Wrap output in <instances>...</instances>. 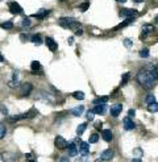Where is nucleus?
<instances>
[{
  "instance_id": "obj_1",
  "label": "nucleus",
  "mask_w": 158,
  "mask_h": 162,
  "mask_svg": "<svg viewBox=\"0 0 158 162\" xmlns=\"http://www.w3.org/2000/svg\"><path fill=\"white\" fill-rule=\"evenodd\" d=\"M137 82L144 88H146V90H152L155 85V79L152 77L149 70H146V69H141L138 71V74H137Z\"/></svg>"
},
{
  "instance_id": "obj_2",
  "label": "nucleus",
  "mask_w": 158,
  "mask_h": 162,
  "mask_svg": "<svg viewBox=\"0 0 158 162\" xmlns=\"http://www.w3.org/2000/svg\"><path fill=\"white\" fill-rule=\"evenodd\" d=\"M58 24L61 25V27L66 28V29H71L75 32L76 29H79V28H82V25L79 24L78 21H75L74 19H71V17H62V19H59V21H58Z\"/></svg>"
},
{
  "instance_id": "obj_3",
  "label": "nucleus",
  "mask_w": 158,
  "mask_h": 162,
  "mask_svg": "<svg viewBox=\"0 0 158 162\" xmlns=\"http://www.w3.org/2000/svg\"><path fill=\"white\" fill-rule=\"evenodd\" d=\"M32 90H33V86L30 85V83H23V85L20 86V90H18V95L20 96H28L30 95Z\"/></svg>"
},
{
  "instance_id": "obj_4",
  "label": "nucleus",
  "mask_w": 158,
  "mask_h": 162,
  "mask_svg": "<svg viewBox=\"0 0 158 162\" xmlns=\"http://www.w3.org/2000/svg\"><path fill=\"white\" fill-rule=\"evenodd\" d=\"M54 145H55V148L63 150V149H67L68 142L62 137V136H57V137H55V140H54Z\"/></svg>"
},
{
  "instance_id": "obj_5",
  "label": "nucleus",
  "mask_w": 158,
  "mask_h": 162,
  "mask_svg": "<svg viewBox=\"0 0 158 162\" xmlns=\"http://www.w3.org/2000/svg\"><path fill=\"white\" fill-rule=\"evenodd\" d=\"M8 7H9L11 13H13V15H20V13H23V8H21L20 4L16 3V1H11V3H8Z\"/></svg>"
},
{
  "instance_id": "obj_6",
  "label": "nucleus",
  "mask_w": 158,
  "mask_h": 162,
  "mask_svg": "<svg viewBox=\"0 0 158 162\" xmlns=\"http://www.w3.org/2000/svg\"><path fill=\"white\" fill-rule=\"evenodd\" d=\"M78 151H80L83 156H87V154L90 153V145H88V142H84V141H79Z\"/></svg>"
},
{
  "instance_id": "obj_7",
  "label": "nucleus",
  "mask_w": 158,
  "mask_h": 162,
  "mask_svg": "<svg viewBox=\"0 0 158 162\" xmlns=\"http://www.w3.org/2000/svg\"><path fill=\"white\" fill-rule=\"evenodd\" d=\"M121 109H123V106H121L120 103H116L113 104V106H111V115H112L113 117H117L118 115L121 113Z\"/></svg>"
},
{
  "instance_id": "obj_8",
  "label": "nucleus",
  "mask_w": 158,
  "mask_h": 162,
  "mask_svg": "<svg viewBox=\"0 0 158 162\" xmlns=\"http://www.w3.org/2000/svg\"><path fill=\"white\" fill-rule=\"evenodd\" d=\"M154 29L155 28L153 27V25H144V27H142V33H141V36H140V38H141V40L146 38V36L150 35V33H153Z\"/></svg>"
},
{
  "instance_id": "obj_9",
  "label": "nucleus",
  "mask_w": 158,
  "mask_h": 162,
  "mask_svg": "<svg viewBox=\"0 0 158 162\" xmlns=\"http://www.w3.org/2000/svg\"><path fill=\"white\" fill-rule=\"evenodd\" d=\"M45 44H46V46L49 48L50 51H55V50H57V48H58L57 42H55L51 37H46V38H45Z\"/></svg>"
},
{
  "instance_id": "obj_10",
  "label": "nucleus",
  "mask_w": 158,
  "mask_h": 162,
  "mask_svg": "<svg viewBox=\"0 0 158 162\" xmlns=\"http://www.w3.org/2000/svg\"><path fill=\"white\" fill-rule=\"evenodd\" d=\"M92 112L96 115H104L105 112H107V106H105V104H95Z\"/></svg>"
},
{
  "instance_id": "obj_11",
  "label": "nucleus",
  "mask_w": 158,
  "mask_h": 162,
  "mask_svg": "<svg viewBox=\"0 0 158 162\" xmlns=\"http://www.w3.org/2000/svg\"><path fill=\"white\" fill-rule=\"evenodd\" d=\"M123 123H124V129L125 130H132L136 128V124H134V121L130 119V117H125Z\"/></svg>"
},
{
  "instance_id": "obj_12",
  "label": "nucleus",
  "mask_w": 158,
  "mask_h": 162,
  "mask_svg": "<svg viewBox=\"0 0 158 162\" xmlns=\"http://www.w3.org/2000/svg\"><path fill=\"white\" fill-rule=\"evenodd\" d=\"M67 150H68V157L78 156V146H76L74 142L68 144V145H67Z\"/></svg>"
},
{
  "instance_id": "obj_13",
  "label": "nucleus",
  "mask_w": 158,
  "mask_h": 162,
  "mask_svg": "<svg viewBox=\"0 0 158 162\" xmlns=\"http://www.w3.org/2000/svg\"><path fill=\"white\" fill-rule=\"evenodd\" d=\"M112 157H113V151L111 149H107V150H104L100 154V159H103V161H111Z\"/></svg>"
},
{
  "instance_id": "obj_14",
  "label": "nucleus",
  "mask_w": 158,
  "mask_h": 162,
  "mask_svg": "<svg viewBox=\"0 0 158 162\" xmlns=\"http://www.w3.org/2000/svg\"><path fill=\"white\" fill-rule=\"evenodd\" d=\"M134 21V17L133 16H130V17H126L125 19V21H123L120 25H117V27L115 28V30H117V29H121V28H124V27H126V25H129L130 23H133Z\"/></svg>"
},
{
  "instance_id": "obj_15",
  "label": "nucleus",
  "mask_w": 158,
  "mask_h": 162,
  "mask_svg": "<svg viewBox=\"0 0 158 162\" xmlns=\"http://www.w3.org/2000/svg\"><path fill=\"white\" fill-rule=\"evenodd\" d=\"M137 12L134 11V9H130V8H125V9H121L120 11V16H128V17H130V16H133V15H136Z\"/></svg>"
},
{
  "instance_id": "obj_16",
  "label": "nucleus",
  "mask_w": 158,
  "mask_h": 162,
  "mask_svg": "<svg viewBox=\"0 0 158 162\" xmlns=\"http://www.w3.org/2000/svg\"><path fill=\"white\" fill-rule=\"evenodd\" d=\"M18 85H20V83H18V80H17V73L15 71L13 73V79L8 82V86H9L11 88H15V87H17Z\"/></svg>"
},
{
  "instance_id": "obj_17",
  "label": "nucleus",
  "mask_w": 158,
  "mask_h": 162,
  "mask_svg": "<svg viewBox=\"0 0 158 162\" xmlns=\"http://www.w3.org/2000/svg\"><path fill=\"white\" fill-rule=\"evenodd\" d=\"M102 136L104 138V141H107V142H109L112 140V132H111V129H104L102 132Z\"/></svg>"
},
{
  "instance_id": "obj_18",
  "label": "nucleus",
  "mask_w": 158,
  "mask_h": 162,
  "mask_svg": "<svg viewBox=\"0 0 158 162\" xmlns=\"http://www.w3.org/2000/svg\"><path fill=\"white\" fill-rule=\"evenodd\" d=\"M83 111H84V107L83 106H78V107H75V108L71 109L70 112L74 115V116H80V115L83 113Z\"/></svg>"
},
{
  "instance_id": "obj_19",
  "label": "nucleus",
  "mask_w": 158,
  "mask_h": 162,
  "mask_svg": "<svg viewBox=\"0 0 158 162\" xmlns=\"http://www.w3.org/2000/svg\"><path fill=\"white\" fill-rule=\"evenodd\" d=\"M30 69H32V73H33V74H37V73L40 71V69H41V65H40L38 61H33L30 65Z\"/></svg>"
},
{
  "instance_id": "obj_20",
  "label": "nucleus",
  "mask_w": 158,
  "mask_h": 162,
  "mask_svg": "<svg viewBox=\"0 0 158 162\" xmlns=\"http://www.w3.org/2000/svg\"><path fill=\"white\" fill-rule=\"evenodd\" d=\"M30 41L34 44V45H41V44H42V37L40 35H33L30 37Z\"/></svg>"
},
{
  "instance_id": "obj_21",
  "label": "nucleus",
  "mask_w": 158,
  "mask_h": 162,
  "mask_svg": "<svg viewBox=\"0 0 158 162\" xmlns=\"http://www.w3.org/2000/svg\"><path fill=\"white\" fill-rule=\"evenodd\" d=\"M49 15V11H41L40 13H36V15H32V17H36V19H38V20H42V19H45V17Z\"/></svg>"
},
{
  "instance_id": "obj_22",
  "label": "nucleus",
  "mask_w": 158,
  "mask_h": 162,
  "mask_svg": "<svg viewBox=\"0 0 158 162\" xmlns=\"http://www.w3.org/2000/svg\"><path fill=\"white\" fill-rule=\"evenodd\" d=\"M0 28H1V29H5V30H9L13 28V23L12 21H4L0 24Z\"/></svg>"
},
{
  "instance_id": "obj_23",
  "label": "nucleus",
  "mask_w": 158,
  "mask_h": 162,
  "mask_svg": "<svg viewBox=\"0 0 158 162\" xmlns=\"http://www.w3.org/2000/svg\"><path fill=\"white\" fill-rule=\"evenodd\" d=\"M24 119H28V115L24 113V115H16V116H12L9 119V121H18V120H24Z\"/></svg>"
},
{
  "instance_id": "obj_24",
  "label": "nucleus",
  "mask_w": 158,
  "mask_h": 162,
  "mask_svg": "<svg viewBox=\"0 0 158 162\" xmlns=\"http://www.w3.org/2000/svg\"><path fill=\"white\" fill-rule=\"evenodd\" d=\"M108 96H100V98H97V99H95L92 103H95V104H105L108 101Z\"/></svg>"
},
{
  "instance_id": "obj_25",
  "label": "nucleus",
  "mask_w": 158,
  "mask_h": 162,
  "mask_svg": "<svg viewBox=\"0 0 158 162\" xmlns=\"http://www.w3.org/2000/svg\"><path fill=\"white\" fill-rule=\"evenodd\" d=\"M86 129H87V124H86V123H82V124H79L78 128H76V133L80 136V135H83V132Z\"/></svg>"
},
{
  "instance_id": "obj_26",
  "label": "nucleus",
  "mask_w": 158,
  "mask_h": 162,
  "mask_svg": "<svg viewBox=\"0 0 158 162\" xmlns=\"http://www.w3.org/2000/svg\"><path fill=\"white\" fill-rule=\"evenodd\" d=\"M88 8H90V0H86V1H83V3L79 6V11L80 12H86Z\"/></svg>"
},
{
  "instance_id": "obj_27",
  "label": "nucleus",
  "mask_w": 158,
  "mask_h": 162,
  "mask_svg": "<svg viewBox=\"0 0 158 162\" xmlns=\"http://www.w3.org/2000/svg\"><path fill=\"white\" fill-rule=\"evenodd\" d=\"M147 111L149 112H157L158 111V103L155 101V103H152V104H147Z\"/></svg>"
},
{
  "instance_id": "obj_28",
  "label": "nucleus",
  "mask_w": 158,
  "mask_h": 162,
  "mask_svg": "<svg viewBox=\"0 0 158 162\" xmlns=\"http://www.w3.org/2000/svg\"><path fill=\"white\" fill-rule=\"evenodd\" d=\"M138 54H140V57H141V58H147V57H149V49L147 48H144V49H141V50L138 51Z\"/></svg>"
},
{
  "instance_id": "obj_29",
  "label": "nucleus",
  "mask_w": 158,
  "mask_h": 162,
  "mask_svg": "<svg viewBox=\"0 0 158 162\" xmlns=\"http://www.w3.org/2000/svg\"><path fill=\"white\" fill-rule=\"evenodd\" d=\"M73 96L75 99H78V100H83L84 99V94L82 92V91H75V92L73 94Z\"/></svg>"
},
{
  "instance_id": "obj_30",
  "label": "nucleus",
  "mask_w": 158,
  "mask_h": 162,
  "mask_svg": "<svg viewBox=\"0 0 158 162\" xmlns=\"http://www.w3.org/2000/svg\"><path fill=\"white\" fill-rule=\"evenodd\" d=\"M5 135H7V128H5L4 125L0 123V140H1V138H4Z\"/></svg>"
},
{
  "instance_id": "obj_31",
  "label": "nucleus",
  "mask_w": 158,
  "mask_h": 162,
  "mask_svg": "<svg viewBox=\"0 0 158 162\" xmlns=\"http://www.w3.org/2000/svg\"><path fill=\"white\" fill-rule=\"evenodd\" d=\"M97 140H99V135H96V133H94V135H91V136H90L88 144H95V142H97Z\"/></svg>"
},
{
  "instance_id": "obj_32",
  "label": "nucleus",
  "mask_w": 158,
  "mask_h": 162,
  "mask_svg": "<svg viewBox=\"0 0 158 162\" xmlns=\"http://www.w3.org/2000/svg\"><path fill=\"white\" fill-rule=\"evenodd\" d=\"M129 73H125V74L123 75V78H121V86H125L126 83H128V80H129Z\"/></svg>"
},
{
  "instance_id": "obj_33",
  "label": "nucleus",
  "mask_w": 158,
  "mask_h": 162,
  "mask_svg": "<svg viewBox=\"0 0 158 162\" xmlns=\"http://www.w3.org/2000/svg\"><path fill=\"white\" fill-rule=\"evenodd\" d=\"M146 103L147 104H152V103H155V96L153 95V94H149V95L146 96Z\"/></svg>"
},
{
  "instance_id": "obj_34",
  "label": "nucleus",
  "mask_w": 158,
  "mask_h": 162,
  "mask_svg": "<svg viewBox=\"0 0 158 162\" xmlns=\"http://www.w3.org/2000/svg\"><path fill=\"white\" fill-rule=\"evenodd\" d=\"M150 74H152V77L154 78L155 80H158V66H155L154 69H153L152 71H150Z\"/></svg>"
},
{
  "instance_id": "obj_35",
  "label": "nucleus",
  "mask_w": 158,
  "mask_h": 162,
  "mask_svg": "<svg viewBox=\"0 0 158 162\" xmlns=\"http://www.w3.org/2000/svg\"><path fill=\"white\" fill-rule=\"evenodd\" d=\"M0 111H1V113L4 115V116H7V115H8V108L4 106V104H0Z\"/></svg>"
},
{
  "instance_id": "obj_36",
  "label": "nucleus",
  "mask_w": 158,
  "mask_h": 162,
  "mask_svg": "<svg viewBox=\"0 0 158 162\" xmlns=\"http://www.w3.org/2000/svg\"><path fill=\"white\" fill-rule=\"evenodd\" d=\"M124 45H125L126 48H132L133 42H132V40H129V38H125V40H124Z\"/></svg>"
},
{
  "instance_id": "obj_37",
  "label": "nucleus",
  "mask_w": 158,
  "mask_h": 162,
  "mask_svg": "<svg viewBox=\"0 0 158 162\" xmlns=\"http://www.w3.org/2000/svg\"><path fill=\"white\" fill-rule=\"evenodd\" d=\"M94 112L92 111H88L87 112V115H86V117H87V120H90V121H92V120H94Z\"/></svg>"
},
{
  "instance_id": "obj_38",
  "label": "nucleus",
  "mask_w": 158,
  "mask_h": 162,
  "mask_svg": "<svg viewBox=\"0 0 158 162\" xmlns=\"http://www.w3.org/2000/svg\"><path fill=\"white\" fill-rule=\"evenodd\" d=\"M21 25H23L24 28H28L29 25H30V20H29V19H24L23 23H21Z\"/></svg>"
},
{
  "instance_id": "obj_39",
  "label": "nucleus",
  "mask_w": 158,
  "mask_h": 162,
  "mask_svg": "<svg viewBox=\"0 0 158 162\" xmlns=\"http://www.w3.org/2000/svg\"><path fill=\"white\" fill-rule=\"evenodd\" d=\"M133 153L136 154L137 157H141V156H142V150H141V149H134V151H133Z\"/></svg>"
},
{
  "instance_id": "obj_40",
  "label": "nucleus",
  "mask_w": 158,
  "mask_h": 162,
  "mask_svg": "<svg viewBox=\"0 0 158 162\" xmlns=\"http://www.w3.org/2000/svg\"><path fill=\"white\" fill-rule=\"evenodd\" d=\"M95 128H96V129H100V130H102V129H103V123H102V121L96 123V124H95Z\"/></svg>"
},
{
  "instance_id": "obj_41",
  "label": "nucleus",
  "mask_w": 158,
  "mask_h": 162,
  "mask_svg": "<svg viewBox=\"0 0 158 162\" xmlns=\"http://www.w3.org/2000/svg\"><path fill=\"white\" fill-rule=\"evenodd\" d=\"M134 115H136V111H134V109H129V111H128V116L129 117H133Z\"/></svg>"
},
{
  "instance_id": "obj_42",
  "label": "nucleus",
  "mask_w": 158,
  "mask_h": 162,
  "mask_svg": "<svg viewBox=\"0 0 158 162\" xmlns=\"http://www.w3.org/2000/svg\"><path fill=\"white\" fill-rule=\"evenodd\" d=\"M67 42H68V45H73V42H74V38H73V37H70V38H68V40H67Z\"/></svg>"
},
{
  "instance_id": "obj_43",
  "label": "nucleus",
  "mask_w": 158,
  "mask_h": 162,
  "mask_svg": "<svg viewBox=\"0 0 158 162\" xmlns=\"http://www.w3.org/2000/svg\"><path fill=\"white\" fill-rule=\"evenodd\" d=\"M132 162H141V159H140V158H134V159H132Z\"/></svg>"
},
{
  "instance_id": "obj_44",
  "label": "nucleus",
  "mask_w": 158,
  "mask_h": 162,
  "mask_svg": "<svg viewBox=\"0 0 158 162\" xmlns=\"http://www.w3.org/2000/svg\"><path fill=\"white\" fill-rule=\"evenodd\" d=\"M0 62H4V57L1 56V53H0Z\"/></svg>"
},
{
  "instance_id": "obj_45",
  "label": "nucleus",
  "mask_w": 158,
  "mask_h": 162,
  "mask_svg": "<svg viewBox=\"0 0 158 162\" xmlns=\"http://www.w3.org/2000/svg\"><path fill=\"white\" fill-rule=\"evenodd\" d=\"M116 1H120V3H125L126 0H116Z\"/></svg>"
},
{
  "instance_id": "obj_46",
  "label": "nucleus",
  "mask_w": 158,
  "mask_h": 162,
  "mask_svg": "<svg viewBox=\"0 0 158 162\" xmlns=\"http://www.w3.org/2000/svg\"><path fill=\"white\" fill-rule=\"evenodd\" d=\"M154 21H155V24H158V16H155V20H154Z\"/></svg>"
},
{
  "instance_id": "obj_47",
  "label": "nucleus",
  "mask_w": 158,
  "mask_h": 162,
  "mask_svg": "<svg viewBox=\"0 0 158 162\" xmlns=\"http://www.w3.org/2000/svg\"><path fill=\"white\" fill-rule=\"evenodd\" d=\"M136 3H141V1H144V0H134Z\"/></svg>"
},
{
  "instance_id": "obj_48",
  "label": "nucleus",
  "mask_w": 158,
  "mask_h": 162,
  "mask_svg": "<svg viewBox=\"0 0 158 162\" xmlns=\"http://www.w3.org/2000/svg\"><path fill=\"white\" fill-rule=\"evenodd\" d=\"M62 1H63V0H62Z\"/></svg>"
}]
</instances>
